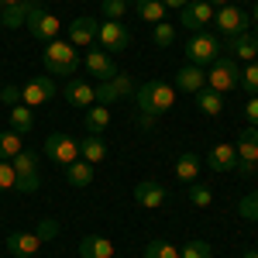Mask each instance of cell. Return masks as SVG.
<instances>
[{
  "instance_id": "cell-1",
  "label": "cell",
  "mask_w": 258,
  "mask_h": 258,
  "mask_svg": "<svg viewBox=\"0 0 258 258\" xmlns=\"http://www.w3.org/2000/svg\"><path fill=\"white\" fill-rule=\"evenodd\" d=\"M135 100H138V114H148V117H159L165 110H172L176 103V86L162 80H148L135 90Z\"/></svg>"
},
{
  "instance_id": "cell-2",
  "label": "cell",
  "mask_w": 258,
  "mask_h": 258,
  "mask_svg": "<svg viewBox=\"0 0 258 258\" xmlns=\"http://www.w3.org/2000/svg\"><path fill=\"white\" fill-rule=\"evenodd\" d=\"M41 66H45L48 76H73V73L80 69V52H76V45L55 38V41L45 45V52H41Z\"/></svg>"
},
{
  "instance_id": "cell-3",
  "label": "cell",
  "mask_w": 258,
  "mask_h": 258,
  "mask_svg": "<svg viewBox=\"0 0 258 258\" xmlns=\"http://www.w3.org/2000/svg\"><path fill=\"white\" fill-rule=\"evenodd\" d=\"M186 62L189 66H210V62L220 59V35H210V31H197L186 41Z\"/></svg>"
},
{
  "instance_id": "cell-4",
  "label": "cell",
  "mask_w": 258,
  "mask_h": 258,
  "mask_svg": "<svg viewBox=\"0 0 258 258\" xmlns=\"http://www.w3.org/2000/svg\"><path fill=\"white\" fill-rule=\"evenodd\" d=\"M214 24H217V31L224 35V38H234V35L251 31V14H248V7H234V4H227V7H217Z\"/></svg>"
},
{
  "instance_id": "cell-5",
  "label": "cell",
  "mask_w": 258,
  "mask_h": 258,
  "mask_svg": "<svg viewBox=\"0 0 258 258\" xmlns=\"http://www.w3.org/2000/svg\"><path fill=\"white\" fill-rule=\"evenodd\" d=\"M238 76H241L238 59H224V55H220L217 62H210L207 90H214V93H227V90H234V86H238Z\"/></svg>"
},
{
  "instance_id": "cell-6",
  "label": "cell",
  "mask_w": 258,
  "mask_h": 258,
  "mask_svg": "<svg viewBox=\"0 0 258 258\" xmlns=\"http://www.w3.org/2000/svg\"><path fill=\"white\" fill-rule=\"evenodd\" d=\"M11 165H14V172H18L14 189H18V193H38V186H41V179H38V155H35V152H18V155L11 159Z\"/></svg>"
},
{
  "instance_id": "cell-7",
  "label": "cell",
  "mask_w": 258,
  "mask_h": 258,
  "mask_svg": "<svg viewBox=\"0 0 258 258\" xmlns=\"http://www.w3.org/2000/svg\"><path fill=\"white\" fill-rule=\"evenodd\" d=\"M59 28L62 24H59L55 14H48L41 4H31V11H28V35H31V38H38V41L48 45V41L59 38Z\"/></svg>"
},
{
  "instance_id": "cell-8",
  "label": "cell",
  "mask_w": 258,
  "mask_h": 258,
  "mask_svg": "<svg viewBox=\"0 0 258 258\" xmlns=\"http://www.w3.org/2000/svg\"><path fill=\"white\" fill-rule=\"evenodd\" d=\"M45 155L52 162H59V165H73L80 159V138H73L66 131H55V135L45 138Z\"/></svg>"
},
{
  "instance_id": "cell-9",
  "label": "cell",
  "mask_w": 258,
  "mask_h": 258,
  "mask_svg": "<svg viewBox=\"0 0 258 258\" xmlns=\"http://www.w3.org/2000/svg\"><path fill=\"white\" fill-rule=\"evenodd\" d=\"M214 7L207 4V0H189L182 11H179V24L189 31V35H197V31H207V24H214Z\"/></svg>"
},
{
  "instance_id": "cell-10",
  "label": "cell",
  "mask_w": 258,
  "mask_h": 258,
  "mask_svg": "<svg viewBox=\"0 0 258 258\" xmlns=\"http://www.w3.org/2000/svg\"><path fill=\"white\" fill-rule=\"evenodd\" d=\"M55 100V83L52 76H35V80H28L21 86V103L24 107H45V103H52Z\"/></svg>"
},
{
  "instance_id": "cell-11",
  "label": "cell",
  "mask_w": 258,
  "mask_h": 258,
  "mask_svg": "<svg viewBox=\"0 0 258 258\" xmlns=\"http://www.w3.org/2000/svg\"><path fill=\"white\" fill-rule=\"evenodd\" d=\"M234 152H238V172L241 176H251V172L258 169V127L241 131Z\"/></svg>"
},
{
  "instance_id": "cell-12",
  "label": "cell",
  "mask_w": 258,
  "mask_h": 258,
  "mask_svg": "<svg viewBox=\"0 0 258 258\" xmlns=\"http://www.w3.org/2000/svg\"><path fill=\"white\" fill-rule=\"evenodd\" d=\"M97 41L103 48H110V55H117L124 48H131V31L124 21H100V35Z\"/></svg>"
},
{
  "instance_id": "cell-13",
  "label": "cell",
  "mask_w": 258,
  "mask_h": 258,
  "mask_svg": "<svg viewBox=\"0 0 258 258\" xmlns=\"http://www.w3.org/2000/svg\"><path fill=\"white\" fill-rule=\"evenodd\" d=\"M135 203L145 207V210H159V207L169 203V189L162 182H155V179H145V182L135 186Z\"/></svg>"
},
{
  "instance_id": "cell-14",
  "label": "cell",
  "mask_w": 258,
  "mask_h": 258,
  "mask_svg": "<svg viewBox=\"0 0 258 258\" xmlns=\"http://www.w3.org/2000/svg\"><path fill=\"white\" fill-rule=\"evenodd\" d=\"M62 97H66V103H73V107L86 110V107H93V103H97V86H93V83H86V80H80V76H73V80L66 83Z\"/></svg>"
},
{
  "instance_id": "cell-15",
  "label": "cell",
  "mask_w": 258,
  "mask_h": 258,
  "mask_svg": "<svg viewBox=\"0 0 258 258\" xmlns=\"http://www.w3.org/2000/svg\"><path fill=\"white\" fill-rule=\"evenodd\" d=\"M100 35V21L97 18H76L73 24H69V45H76V48H90L93 41H97Z\"/></svg>"
},
{
  "instance_id": "cell-16",
  "label": "cell",
  "mask_w": 258,
  "mask_h": 258,
  "mask_svg": "<svg viewBox=\"0 0 258 258\" xmlns=\"http://www.w3.org/2000/svg\"><path fill=\"white\" fill-rule=\"evenodd\" d=\"M86 73H90V76H97V80L103 83V80H114L120 69L114 66V55H110V52L93 48V52H86Z\"/></svg>"
},
{
  "instance_id": "cell-17",
  "label": "cell",
  "mask_w": 258,
  "mask_h": 258,
  "mask_svg": "<svg viewBox=\"0 0 258 258\" xmlns=\"http://www.w3.org/2000/svg\"><path fill=\"white\" fill-rule=\"evenodd\" d=\"M207 165H210L214 172H234V169H238V152H234V145H227V141L214 145L210 155H207Z\"/></svg>"
},
{
  "instance_id": "cell-18",
  "label": "cell",
  "mask_w": 258,
  "mask_h": 258,
  "mask_svg": "<svg viewBox=\"0 0 258 258\" xmlns=\"http://www.w3.org/2000/svg\"><path fill=\"white\" fill-rule=\"evenodd\" d=\"M4 248H7L14 258H31V255H38L41 238H38V231H35V234H24V231H18V234H11V238L4 241Z\"/></svg>"
},
{
  "instance_id": "cell-19",
  "label": "cell",
  "mask_w": 258,
  "mask_h": 258,
  "mask_svg": "<svg viewBox=\"0 0 258 258\" xmlns=\"http://www.w3.org/2000/svg\"><path fill=\"white\" fill-rule=\"evenodd\" d=\"M227 48H231V59L255 62V55H258V35H255V31L234 35V38H227Z\"/></svg>"
},
{
  "instance_id": "cell-20",
  "label": "cell",
  "mask_w": 258,
  "mask_h": 258,
  "mask_svg": "<svg viewBox=\"0 0 258 258\" xmlns=\"http://www.w3.org/2000/svg\"><path fill=\"white\" fill-rule=\"evenodd\" d=\"M203 86H207V73H203L200 66H189V62H186L176 73V90H182V93H193V97H197Z\"/></svg>"
},
{
  "instance_id": "cell-21",
  "label": "cell",
  "mask_w": 258,
  "mask_h": 258,
  "mask_svg": "<svg viewBox=\"0 0 258 258\" xmlns=\"http://www.w3.org/2000/svg\"><path fill=\"white\" fill-rule=\"evenodd\" d=\"M110 155V148H107V141H103V135H83L80 141V159L90 162V165H100V162Z\"/></svg>"
},
{
  "instance_id": "cell-22",
  "label": "cell",
  "mask_w": 258,
  "mask_h": 258,
  "mask_svg": "<svg viewBox=\"0 0 258 258\" xmlns=\"http://www.w3.org/2000/svg\"><path fill=\"white\" fill-rule=\"evenodd\" d=\"M80 255L83 258H114V241L100 238V234H90V238L80 241Z\"/></svg>"
},
{
  "instance_id": "cell-23",
  "label": "cell",
  "mask_w": 258,
  "mask_h": 258,
  "mask_svg": "<svg viewBox=\"0 0 258 258\" xmlns=\"http://www.w3.org/2000/svg\"><path fill=\"white\" fill-rule=\"evenodd\" d=\"M86 135H103L107 127H110V107H103V103H93V107H86Z\"/></svg>"
},
{
  "instance_id": "cell-24",
  "label": "cell",
  "mask_w": 258,
  "mask_h": 258,
  "mask_svg": "<svg viewBox=\"0 0 258 258\" xmlns=\"http://www.w3.org/2000/svg\"><path fill=\"white\" fill-rule=\"evenodd\" d=\"M31 4H35V0H21V4H11V7H0V24H4V28H21V24H28Z\"/></svg>"
},
{
  "instance_id": "cell-25",
  "label": "cell",
  "mask_w": 258,
  "mask_h": 258,
  "mask_svg": "<svg viewBox=\"0 0 258 258\" xmlns=\"http://www.w3.org/2000/svg\"><path fill=\"white\" fill-rule=\"evenodd\" d=\"M66 182H69V186H76V189L90 186V182H93V165H90V162H83V159H76L73 165H66Z\"/></svg>"
},
{
  "instance_id": "cell-26",
  "label": "cell",
  "mask_w": 258,
  "mask_h": 258,
  "mask_svg": "<svg viewBox=\"0 0 258 258\" xmlns=\"http://www.w3.org/2000/svg\"><path fill=\"white\" fill-rule=\"evenodd\" d=\"M197 107L207 114V117H220L224 114V93H214V90H200L197 93Z\"/></svg>"
},
{
  "instance_id": "cell-27",
  "label": "cell",
  "mask_w": 258,
  "mask_h": 258,
  "mask_svg": "<svg viewBox=\"0 0 258 258\" xmlns=\"http://www.w3.org/2000/svg\"><path fill=\"white\" fill-rule=\"evenodd\" d=\"M176 176L182 179V182H197V176H200V155L182 152V155L176 159Z\"/></svg>"
},
{
  "instance_id": "cell-28",
  "label": "cell",
  "mask_w": 258,
  "mask_h": 258,
  "mask_svg": "<svg viewBox=\"0 0 258 258\" xmlns=\"http://www.w3.org/2000/svg\"><path fill=\"white\" fill-rule=\"evenodd\" d=\"M131 4H135V11H138L141 21H152V24L165 21V4H162V0H131Z\"/></svg>"
},
{
  "instance_id": "cell-29",
  "label": "cell",
  "mask_w": 258,
  "mask_h": 258,
  "mask_svg": "<svg viewBox=\"0 0 258 258\" xmlns=\"http://www.w3.org/2000/svg\"><path fill=\"white\" fill-rule=\"evenodd\" d=\"M31 127H35V114H31V107H24V103L11 107V131H18V135H28Z\"/></svg>"
},
{
  "instance_id": "cell-30",
  "label": "cell",
  "mask_w": 258,
  "mask_h": 258,
  "mask_svg": "<svg viewBox=\"0 0 258 258\" xmlns=\"http://www.w3.org/2000/svg\"><path fill=\"white\" fill-rule=\"evenodd\" d=\"M18 152H24V135H18V131H0V159H14Z\"/></svg>"
},
{
  "instance_id": "cell-31",
  "label": "cell",
  "mask_w": 258,
  "mask_h": 258,
  "mask_svg": "<svg viewBox=\"0 0 258 258\" xmlns=\"http://www.w3.org/2000/svg\"><path fill=\"white\" fill-rule=\"evenodd\" d=\"M145 258H179V248L169 241H148L145 244Z\"/></svg>"
},
{
  "instance_id": "cell-32",
  "label": "cell",
  "mask_w": 258,
  "mask_h": 258,
  "mask_svg": "<svg viewBox=\"0 0 258 258\" xmlns=\"http://www.w3.org/2000/svg\"><path fill=\"white\" fill-rule=\"evenodd\" d=\"M179 258H214V248L207 241H186L179 248Z\"/></svg>"
},
{
  "instance_id": "cell-33",
  "label": "cell",
  "mask_w": 258,
  "mask_h": 258,
  "mask_svg": "<svg viewBox=\"0 0 258 258\" xmlns=\"http://www.w3.org/2000/svg\"><path fill=\"white\" fill-rule=\"evenodd\" d=\"M127 7H131V0H100V11L107 21H120L127 14Z\"/></svg>"
},
{
  "instance_id": "cell-34",
  "label": "cell",
  "mask_w": 258,
  "mask_h": 258,
  "mask_svg": "<svg viewBox=\"0 0 258 258\" xmlns=\"http://www.w3.org/2000/svg\"><path fill=\"white\" fill-rule=\"evenodd\" d=\"M238 86H244L251 97L258 93V62H244V69H241V76H238Z\"/></svg>"
},
{
  "instance_id": "cell-35",
  "label": "cell",
  "mask_w": 258,
  "mask_h": 258,
  "mask_svg": "<svg viewBox=\"0 0 258 258\" xmlns=\"http://www.w3.org/2000/svg\"><path fill=\"white\" fill-rule=\"evenodd\" d=\"M189 203H193V207H210V203H214L210 186H203V182H189Z\"/></svg>"
},
{
  "instance_id": "cell-36",
  "label": "cell",
  "mask_w": 258,
  "mask_h": 258,
  "mask_svg": "<svg viewBox=\"0 0 258 258\" xmlns=\"http://www.w3.org/2000/svg\"><path fill=\"white\" fill-rule=\"evenodd\" d=\"M152 41H155L159 48H169V45L176 41V28H172V24H165V21H159V24H155V31H152Z\"/></svg>"
},
{
  "instance_id": "cell-37",
  "label": "cell",
  "mask_w": 258,
  "mask_h": 258,
  "mask_svg": "<svg viewBox=\"0 0 258 258\" xmlns=\"http://www.w3.org/2000/svg\"><path fill=\"white\" fill-rule=\"evenodd\" d=\"M14 182H18V172H14V165H11L7 159H0V193L14 189Z\"/></svg>"
},
{
  "instance_id": "cell-38",
  "label": "cell",
  "mask_w": 258,
  "mask_h": 258,
  "mask_svg": "<svg viewBox=\"0 0 258 258\" xmlns=\"http://www.w3.org/2000/svg\"><path fill=\"white\" fill-rule=\"evenodd\" d=\"M238 214L244 220H258V193H248V197L238 203Z\"/></svg>"
},
{
  "instance_id": "cell-39",
  "label": "cell",
  "mask_w": 258,
  "mask_h": 258,
  "mask_svg": "<svg viewBox=\"0 0 258 258\" xmlns=\"http://www.w3.org/2000/svg\"><path fill=\"white\" fill-rule=\"evenodd\" d=\"M114 90H117V97L124 100V97H135V80H131V76H127V73H117V76H114Z\"/></svg>"
},
{
  "instance_id": "cell-40",
  "label": "cell",
  "mask_w": 258,
  "mask_h": 258,
  "mask_svg": "<svg viewBox=\"0 0 258 258\" xmlns=\"http://www.w3.org/2000/svg\"><path fill=\"white\" fill-rule=\"evenodd\" d=\"M117 90H114V83H110V80H103V83H100V86H97V103H103V107H107V103H117Z\"/></svg>"
},
{
  "instance_id": "cell-41",
  "label": "cell",
  "mask_w": 258,
  "mask_h": 258,
  "mask_svg": "<svg viewBox=\"0 0 258 258\" xmlns=\"http://www.w3.org/2000/svg\"><path fill=\"white\" fill-rule=\"evenodd\" d=\"M244 117H248V124H251V127H258V93L244 103Z\"/></svg>"
},
{
  "instance_id": "cell-42",
  "label": "cell",
  "mask_w": 258,
  "mask_h": 258,
  "mask_svg": "<svg viewBox=\"0 0 258 258\" xmlns=\"http://www.w3.org/2000/svg\"><path fill=\"white\" fill-rule=\"evenodd\" d=\"M0 100L11 103V107H18V103H21V90H18V86H4V90H0Z\"/></svg>"
},
{
  "instance_id": "cell-43",
  "label": "cell",
  "mask_w": 258,
  "mask_h": 258,
  "mask_svg": "<svg viewBox=\"0 0 258 258\" xmlns=\"http://www.w3.org/2000/svg\"><path fill=\"white\" fill-rule=\"evenodd\" d=\"M55 234H59V224H55V220H45V224L38 227V238H41V241L55 238Z\"/></svg>"
},
{
  "instance_id": "cell-44",
  "label": "cell",
  "mask_w": 258,
  "mask_h": 258,
  "mask_svg": "<svg viewBox=\"0 0 258 258\" xmlns=\"http://www.w3.org/2000/svg\"><path fill=\"white\" fill-rule=\"evenodd\" d=\"M138 124L145 127V131H152V127H155V117H148V114H138Z\"/></svg>"
},
{
  "instance_id": "cell-45",
  "label": "cell",
  "mask_w": 258,
  "mask_h": 258,
  "mask_svg": "<svg viewBox=\"0 0 258 258\" xmlns=\"http://www.w3.org/2000/svg\"><path fill=\"white\" fill-rule=\"evenodd\" d=\"M162 4H165V7H176V11H182V7H186L189 0H162Z\"/></svg>"
},
{
  "instance_id": "cell-46",
  "label": "cell",
  "mask_w": 258,
  "mask_h": 258,
  "mask_svg": "<svg viewBox=\"0 0 258 258\" xmlns=\"http://www.w3.org/2000/svg\"><path fill=\"white\" fill-rule=\"evenodd\" d=\"M251 24H255V35H258V0H255V7H251Z\"/></svg>"
},
{
  "instance_id": "cell-47",
  "label": "cell",
  "mask_w": 258,
  "mask_h": 258,
  "mask_svg": "<svg viewBox=\"0 0 258 258\" xmlns=\"http://www.w3.org/2000/svg\"><path fill=\"white\" fill-rule=\"evenodd\" d=\"M207 4H210V7H214V11H217V7H227V4H231V0H207Z\"/></svg>"
},
{
  "instance_id": "cell-48",
  "label": "cell",
  "mask_w": 258,
  "mask_h": 258,
  "mask_svg": "<svg viewBox=\"0 0 258 258\" xmlns=\"http://www.w3.org/2000/svg\"><path fill=\"white\" fill-rule=\"evenodd\" d=\"M11 4H21V0H0V7H11Z\"/></svg>"
},
{
  "instance_id": "cell-49",
  "label": "cell",
  "mask_w": 258,
  "mask_h": 258,
  "mask_svg": "<svg viewBox=\"0 0 258 258\" xmlns=\"http://www.w3.org/2000/svg\"><path fill=\"white\" fill-rule=\"evenodd\" d=\"M241 258H258V251H244V255H241Z\"/></svg>"
},
{
  "instance_id": "cell-50",
  "label": "cell",
  "mask_w": 258,
  "mask_h": 258,
  "mask_svg": "<svg viewBox=\"0 0 258 258\" xmlns=\"http://www.w3.org/2000/svg\"><path fill=\"white\" fill-rule=\"evenodd\" d=\"M255 172H258V169H255Z\"/></svg>"
}]
</instances>
